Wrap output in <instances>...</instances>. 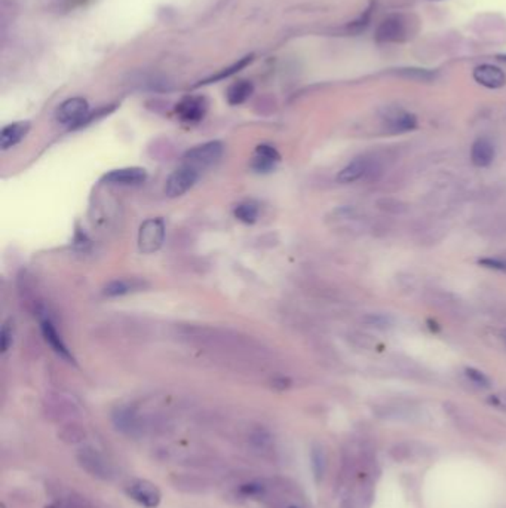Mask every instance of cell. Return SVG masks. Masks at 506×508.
<instances>
[{
  "label": "cell",
  "instance_id": "17",
  "mask_svg": "<svg viewBox=\"0 0 506 508\" xmlns=\"http://www.w3.org/2000/svg\"><path fill=\"white\" fill-rule=\"evenodd\" d=\"M30 131V122H14L3 127L0 132V147L3 150L16 146Z\"/></svg>",
  "mask_w": 506,
  "mask_h": 508
},
{
  "label": "cell",
  "instance_id": "1",
  "mask_svg": "<svg viewBox=\"0 0 506 508\" xmlns=\"http://www.w3.org/2000/svg\"><path fill=\"white\" fill-rule=\"evenodd\" d=\"M112 421L117 431L128 437H134V439H140V437L165 430V425L159 419L143 416L135 409L125 406L115 410Z\"/></svg>",
  "mask_w": 506,
  "mask_h": 508
},
{
  "label": "cell",
  "instance_id": "25",
  "mask_svg": "<svg viewBox=\"0 0 506 508\" xmlns=\"http://www.w3.org/2000/svg\"><path fill=\"white\" fill-rule=\"evenodd\" d=\"M233 213H234V217H237L239 221L247 223V225H252V223H254L258 217V207L256 202L243 201L234 207Z\"/></svg>",
  "mask_w": 506,
  "mask_h": 508
},
{
  "label": "cell",
  "instance_id": "29",
  "mask_svg": "<svg viewBox=\"0 0 506 508\" xmlns=\"http://www.w3.org/2000/svg\"><path fill=\"white\" fill-rule=\"evenodd\" d=\"M481 266L489 267V269L501 271L506 274V256L505 257H484L478 261Z\"/></svg>",
  "mask_w": 506,
  "mask_h": 508
},
{
  "label": "cell",
  "instance_id": "34",
  "mask_svg": "<svg viewBox=\"0 0 506 508\" xmlns=\"http://www.w3.org/2000/svg\"><path fill=\"white\" fill-rule=\"evenodd\" d=\"M498 58L502 61H506V56H498Z\"/></svg>",
  "mask_w": 506,
  "mask_h": 508
},
{
  "label": "cell",
  "instance_id": "12",
  "mask_svg": "<svg viewBox=\"0 0 506 508\" xmlns=\"http://www.w3.org/2000/svg\"><path fill=\"white\" fill-rule=\"evenodd\" d=\"M206 106L204 97H186L177 106V114L184 122H200L206 113Z\"/></svg>",
  "mask_w": 506,
  "mask_h": 508
},
{
  "label": "cell",
  "instance_id": "27",
  "mask_svg": "<svg viewBox=\"0 0 506 508\" xmlns=\"http://www.w3.org/2000/svg\"><path fill=\"white\" fill-rule=\"evenodd\" d=\"M465 374H466V378H468L469 380H471L472 383H475L477 387H481V388H490V385H492L490 379L487 378L483 372L477 370V369H474V367H468V369L465 370Z\"/></svg>",
  "mask_w": 506,
  "mask_h": 508
},
{
  "label": "cell",
  "instance_id": "8",
  "mask_svg": "<svg viewBox=\"0 0 506 508\" xmlns=\"http://www.w3.org/2000/svg\"><path fill=\"white\" fill-rule=\"evenodd\" d=\"M45 412L52 421H67L80 413L79 406L73 400L62 394H49L45 400Z\"/></svg>",
  "mask_w": 506,
  "mask_h": 508
},
{
  "label": "cell",
  "instance_id": "16",
  "mask_svg": "<svg viewBox=\"0 0 506 508\" xmlns=\"http://www.w3.org/2000/svg\"><path fill=\"white\" fill-rule=\"evenodd\" d=\"M248 444L252 452L258 453L260 457H267L275 449L274 435L267 431L266 428H254L248 434Z\"/></svg>",
  "mask_w": 506,
  "mask_h": 508
},
{
  "label": "cell",
  "instance_id": "19",
  "mask_svg": "<svg viewBox=\"0 0 506 508\" xmlns=\"http://www.w3.org/2000/svg\"><path fill=\"white\" fill-rule=\"evenodd\" d=\"M494 146L489 138H478L471 149V159L477 167H489L494 159Z\"/></svg>",
  "mask_w": 506,
  "mask_h": 508
},
{
  "label": "cell",
  "instance_id": "13",
  "mask_svg": "<svg viewBox=\"0 0 506 508\" xmlns=\"http://www.w3.org/2000/svg\"><path fill=\"white\" fill-rule=\"evenodd\" d=\"M40 330H42L45 341L49 343V346L61 356V359H64L66 361H70V363L73 361V355L70 354L69 348L66 346L64 341H62L60 333L57 332L56 326L52 324V321L48 317H43L40 319Z\"/></svg>",
  "mask_w": 506,
  "mask_h": 508
},
{
  "label": "cell",
  "instance_id": "10",
  "mask_svg": "<svg viewBox=\"0 0 506 508\" xmlns=\"http://www.w3.org/2000/svg\"><path fill=\"white\" fill-rule=\"evenodd\" d=\"M374 169H378V168L373 160H370L367 158H357L337 174V182L354 183L359 180V178L372 176L374 173Z\"/></svg>",
  "mask_w": 506,
  "mask_h": 508
},
{
  "label": "cell",
  "instance_id": "11",
  "mask_svg": "<svg viewBox=\"0 0 506 508\" xmlns=\"http://www.w3.org/2000/svg\"><path fill=\"white\" fill-rule=\"evenodd\" d=\"M147 171L140 167H128V168H119L113 169V171L107 173L103 177V182L108 184H121V186H131V184H140L146 182Z\"/></svg>",
  "mask_w": 506,
  "mask_h": 508
},
{
  "label": "cell",
  "instance_id": "5",
  "mask_svg": "<svg viewBox=\"0 0 506 508\" xmlns=\"http://www.w3.org/2000/svg\"><path fill=\"white\" fill-rule=\"evenodd\" d=\"M89 116V104L82 97L69 98L64 103L58 106L56 118L60 123L69 125V127H82Z\"/></svg>",
  "mask_w": 506,
  "mask_h": 508
},
{
  "label": "cell",
  "instance_id": "15",
  "mask_svg": "<svg viewBox=\"0 0 506 508\" xmlns=\"http://www.w3.org/2000/svg\"><path fill=\"white\" fill-rule=\"evenodd\" d=\"M279 159H281V156H279L275 147L269 145H260L257 146L254 158L251 160V168L257 173H269L275 168Z\"/></svg>",
  "mask_w": 506,
  "mask_h": 508
},
{
  "label": "cell",
  "instance_id": "33",
  "mask_svg": "<svg viewBox=\"0 0 506 508\" xmlns=\"http://www.w3.org/2000/svg\"><path fill=\"white\" fill-rule=\"evenodd\" d=\"M281 508H303V507L299 504H294V503H288V504H284Z\"/></svg>",
  "mask_w": 506,
  "mask_h": 508
},
{
  "label": "cell",
  "instance_id": "35",
  "mask_svg": "<svg viewBox=\"0 0 506 508\" xmlns=\"http://www.w3.org/2000/svg\"><path fill=\"white\" fill-rule=\"evenodd\" d=\"M503 339H505V343H506V330L503 332Z\"/></svg>",
  "mask_w": 506,
  "mask_h": 508
},
{
  "label": "cell",
  "instance_id": "18",
  "mask_svg": "<svg viewBox=\"0 0 506 508\" xmlns=\"http://www.w3.org/2000/svg\"><path fill=\"white\" fill-rule=\"evenodd\" d=\"M173 485L177 490H182L184 494H205L210 485L206 483V480L193 476V474H177L173 477Z\"/></svg>",
  "mask_w": 506,
  "mask_h": 508
},
{
  "label": "cell",
  "instance_id": "32",
  "mask_svg": "<svg viewBox=\"0 0 506 508\" xmlns=\"http://www.w3.org/2000/svg\"><path fill=\"white\" fill-rule=\"evenodd\" d=\"M365 321L368 323V326H374V327H381V328L389 327L391 324V319L385 315H370Z\"/></svg>",
  "mask_w": 506,
  "mask_h": 508
},
{
  "label": "cell",
  "instance_id": "22",
  "mask_svg": "<svg viewBox=\"0 0 506 508\" xmlns=\"http://www.w3.org/2000/svg\"><path fill=\"white\" fill-rule=\"evenodd\" d=\"M311 467L315 480L320 481L325 476V470H327V457H325L324 448L321 444H313L311 449Z\"/></svg>",
  "mask_w": 506,
  "mask_h": 508
},
{
  "label": "cell",
  "instance_id": "7",
  "mask_svg": "<svg viewBox=\"0 0 506 508\" xmlns=\"http://www.w3.org/2000/svg\"><path fill=\"white\" fill-rule=\"evenodd\" d=\"M197 178H200V171L183 164L168 177L165 184V195L169 196V198H178V196H182L187 191L192 189L197 182Z\"/></svg>",
  "mask_w": 506,
  "mask_h": 508
},
{
  "label": "cell",
  "instance_id": "31",
  "mask_svg": "<svg viewBox=\"0 0 506 508\" xmlns=\"http://www.w3.org/2000/svg\"><path fill=\"white\" fill-rule=\"evenodd\" d=\"M370 20H372V8L367 9V12H365L364 15H361V18H359L358 21H354V23H352V24L349 25V29H354L355 32L364 30L365 27L368 25Z\"/></svg>",
  "mask_w": 506,
  "mask_h": 508
},
{
  "label": "cell",
  "instance_id": "6",
  "mask_svg": "<svg viewBox=\"0 0 506 508\" xmlns=\"http://www.w3.org/2000/svg\"><path fill=\"white\" fill-rule=\"evenodd\" d=\"M126 495L132 501L138 503L144 508H158L162 501V494L156 485H153L149 480H132L126 486Z\"/></svg>",
  "mask_w": 506,
  "mask_h": 508
},
{
  "label": "cell",
  "instance_id": "4",
  "mask_svg": "<svg viewBox=\"0 0 506 508\" xmlns=\"http://www.w3.org/2000/svg\"><path fill=\"white\" fill-rule=\"evenodd\" d=\"M165 241V223L160 217L149 219L138 230V250L143 254L158 252Z\"/></svg>",
  "mask_w": 506,
  "mask_h": 508
},
{
  "label": "cell",
  "instance_id": "3",
  "mask_svg": "<svg viewBox=\"0 0 506 508\" xmlns=\"http://www.w3.org/2000/svg\"><path fill=\"white\" fill-rule=\"evenodd\" d=\"M224 146L221 141H206L189 149L183 156V164L195 168L196 171H204L205 168L214 165L223 155Z\"/></svg>",
  "mask_w": 506,
  "mask_h": 508
},
{
  "label": "cell",
  "instance_id": "9",
  "mask_svg": "<svg viewBox=\"0 0 506 508\" xmlns=\"http://www.w3.org/2000/svg\"><path fill=\"white\" fill-rule=\"evenodd\" d=\"M409 36L407 21L402 15H391L385 18L376 30V40L378 43H398L404 42Z\"/></svg>",
  "mask_w": 506,
  "mask_h": 508
},
{
  "label": "cell",
  "instance_id": "20",
  "mask_svg": "<svg viewBox=\"0 0 506 508\" xmlns=\"http://www.w3.org/2000/svg\"><path fill=\"white\" fill-rule=\"evenodd\" d=\"M143 287H144V282L140 280L122 278V280H115V281L108 282L103 289V294L107 298H117V296H125V294H130L134 291H140Z\"/></svg>",
  "mask_w": 506,
  "mask_h": 508
},
{
  "label": "cell",
  "instance_id": "23",
  "mask_svg": "<svg viewBox=\"0 0 506 508\" xmlns=\"http://www.w3.org/2000/svg\"><path fill=\"white\" fill-rule=\"evenodd\" d=\"M58 439L66 444H80L86 440V431L77 424H67L58 431Z\"/></svg>",
  "mask_w": 506,
  "mask_h": 508
},
{
  "label": "cell",
  "instance_id": "14",
  "mask_svg": "<svg viewBox=\"0 0 506 508\" xmlns=\"http://www.w3.org/2000/svg\"><path fill=\"white\" fill-rule=\"evenodd\" d=\"M474 79L478 84L489 89H499L506 85V76L503 71L492 64L478 66L474 70Z\"/></svg>",
  "mask_w": 506,
  "mask_h": 508
},
{
  "label": "cell",
  "instance_id": "30",
  "mask_svg": "<svg viewBox=\"0 0 506 508\" xmlns=\"http://www.w3.org/2000/svg\"><path fill=\"white\" fill-rule=\"evenodd\" d=\"M11 345H12V328L9 324H5L2 332H0V348H2V352H6Z\"/></svg>",
  "mask_w": 506,
  "mask_h": 508
},
{
  "label": "cell",
  "instance_id": "26",
  "mask_svg": "<svg viewBox=\"0 0 506 508\" xmlns=\"http://www.w3.org/2000/svg\"><path fill=\"white\" fill-rule=\"evenodd\" d=\"M398 73L401 76H405V77H410V79H415V80H431L435 77V73L431 70H426V69H400Z\"/></svg>",
  "mask_w": 506,
  "mask_h": 508
},
{
  "label": "cell",
  "instance_id": "21",
  "mask_svg": "<svg viewBox=\"0 0 506 508\" xmlns=\"http://www.w3.org/2000/svg\"><path fill=\"white\" fill-rule=\"evenodd\" d=\"M418 127V119L415 116L407 112H398L389 116L386 121V128L392 134H401L413 131Z\"/></svg>",
  "mask_w": 506,
  "mask_h": 508
},
{
  "label": "cell",
  "instance_id": "2",
  "mask_svg": "<svg viewBox=\"0 0 506 508\" xmlns=\"http://www.w3.org/2000/svg\"><path fill=\"white\" fill-rule=\"evenodd\" d=\"M79 467L86 471L89 476L98 480L110 481L116 477V470L113 463L104 455L94 448H84L76 455Z\"/></svg>",
  "mask_w": 506,
  "mask_h": 508
},
{
  "label": "cell",
  "instance_id": "28",
  "mask_svg": "<svg viewBox=\"0 0 506 508\" xmlns=\"http://www.w3.org/2000/svg\"><path fill=\"white\" fill-rule=\"evenodd\" d=\"M251 61H252V56H250V57H245V58H242L241 61H238V62H237V64H233L232 67L226 69L224 71H221V73H220V75L214 76L213 79H208V80H205V82H204V84H208V82H210V80H219V79L229 77V76H232V75H234V73H237V71H239L241 69H243V67H245L247 64H250V62H251Z\"/></svg>",
  "mask_w": 506,
  "mask_h": 508
},
{
  "label": "cell",
  "instance_id": "24",
  "mask_svg": "<svg viewBox=\"0 0 506 508\" xmlns=\"http://www.w3.org/2000/svg\"><path fill=\"white\" fill-rule=\"evenodd\" d=\"M252 84H250L248 80H239V82L233 84L228 89V101L232 106L241 104L247 100V98L252 94Z\"/></svg>",
  "mask_w": 506,
  "mask_h": 508
}]
</instances>
